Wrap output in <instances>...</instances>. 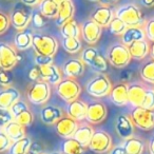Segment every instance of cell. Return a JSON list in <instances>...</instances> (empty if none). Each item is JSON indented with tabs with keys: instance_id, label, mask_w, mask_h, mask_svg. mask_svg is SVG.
<instances>
[{
	"instance_id": "cell-1",
	"label": "cell",
	"mask_w": 154,
	"mask_h": 154,
	"mask_svg": "<svg viewBox=\"0 0 154 154\" xmlns=\"http://www.w3.org/2000/svg\"><path fill=\"white\" fill-rule=\"evenodd\" d=\"M32 47L37 55L53 56L58 50V41L55 37L47 34H33Z\"/></svg>"
},
{
	"instance_id": "cell-2",
	"label": "cell",
	"mask_w": 154,
	"mask_h": 154,
	"mask_svg": "<svg viewBox=\"0 0 154 154\" xmlns=\"http://www.w3.org/2000/svg\"><path fill=\"white\" fill-rule=\"evenodd\" d=\"M115 17L119 18L128 28L143 26L145 24L141 12L134 5H125L115 11Z\"/></svg>"
},
{
	"instance_id": "cell-3",
	"label": "cell",
	"mask_w": 154,
	"mask_h": 154,
	"mask_svg": "<svg viewBox=\"0 0 154 154\" xmlns=\"http://www.w3.org/2000/svg\"><path fill=\"white\" fill-rule=\"evenodd\" d=\"M131 57L130 52L127 45L124 43L118 42L114 43L108 52V61L110 64L117 69H124L130 63Z\"/></svg>"
},
{
	"instance_id": "cell-4",
	"label": "cell",
	"mask_w": 154,
	"mask_h": 154,
	"mask_svg": "<svg viewBox=\"0 0 154 154\" xmlns=\"http://www.w3.org/2000/svg\"><path fill=\"white\" fill-rule=\"evenodd\" d=\"M51 96V86L45 80L34 82L26 92L29 101L33 105H43Z\"/></svg>"
},
{
	"instance_id": "cell-5",
	"label": "cell",
	"mask_w": 154,
	"mask_h": 154,
	"mask_svg": "<svg viewBox=\"0 0 154 154\" xmlns=\"http://www.w3.org/2000/svg\"><path fill=\"white\" fill-rule=\"evenodd\" d=\"M130 118L133 125L140 130L149 131L154 128V110L134 107L130 113Z\"/></svg>"
},
{
	"instance_id": "cell-6",
	"label": "cell",
	"mask_w": 154,
	"mask_h": 154,
	"mask_svg": "<svg viewBox=\"0 0 154 154\" xmlns=\"http://www.w3.org/2000/svg\"><path fill=\"white\" fill-rule=\"evenodd\" d=\"M112 84L110 79L105 74H98L96 77L92 78L90 82L87 84V92L91 96L101 98L107 95H110L112 90Z\"/></svg>"
},
{
	"instance_id": "cell-7",
	"label": "cell",
	"mask_w": 154,
	"mask_h": 154,
	"mask_svg": "<svg viewBox=\"0 0 154 154\" xmlns=\"http://www.w3.org/2000/svg\"><path fill=\"white\" fill-rule=\"evenodd\" d=\"M80 60L85 64L98 72H106L108 70V61L95 48H86L80 54Z\"/></svg>"
},
{
	"instance_id": "cell-8",
	"label": "cell",
	"mask_w": 154,
	"mask_h": 154,
	"mask_svg": "<svg viewBox=\"0 0 154 154\" xmlns=\"http://www.w3.org/2000/svg\"><path fill=\"white\" fill-rule=\"evenodd\" d=\"M56 91L60 98H62L66 103H71L78 98L82 92V87L76 80L72 78H66L56 86Z\"/></svg>"
},
{
	"instance_id": "cell-9",
	"label": "cell",
	"mask_w": 154,
	"mask_h": 154,
	"mask_svg": "<svg viewBox=\"0 0 154 154\" xmlns=\"http://www.w3.org/2000/svg\"><path fill=\"white\" fill-rule=\"evenodd\" d=\"M88 148L92 152L97 154H103L110 152L112 149V137L109 133L103 130L94 131Z\"/></svg>"
},
{
	"instance_id": "cell-10",
	"label": "cell",
	"mask_w": 154,
	"mask_h": 154,
	"mask_svg": "<svg viewBox=\"0 0 154 154\" xmlns=\"http://www.w3.org/2000/svg\"><path fill=\"white\" fill-rule=\"evenodd\" d=\"M31 16L32 13L29 11L26 5H23L22 2L17 3L10 15L11 26L18 31L24 30L31 23Z\"/></svg>"
},
{
	"instance_id": "cell-11",
	"label": "cell",
	"mask_w": 154,
	"mask_h": 154,
	"mask_svg": "<svg viewBox=\"0 0 154 154\" xmlns=\"http://www.w3.org/2000/svg\"><path fill=\"white\" fill-rule=\"evenodd\" d=\"M20 60L16 49L7 42H0V64L3 70H12Z\"/></svg>"
},
{
	"instance_id": "cell-12",
	"label": "cell",
	"mask_w": 154,
	"mask_h": 154,
	"mask_svg": "<svg viewBox=\"0 0 154 154\" xmlns=\"http://www.w3.org/2000/svg\"><path fill=\"white\" fill-rule=\"evenodd\" d=\"M80 30H82V39L86 41V43L90 45H95L100 38V35L103 33V28L91 19L86 20L80 26Z\"/></svg>"
},
{
	"instance_id": "cell-13",
	"label": "cell",
	"mask_w": 154,
	"mask_h": 154,
	"mask_svg": "<svg viewBox=\"0 0 154 154\" xmlns=\"http://www.w3.org/2000/svg\"><path fill=\"white\" fill-rule=\"evenodd\" d=\"M55 130L56 133L59 135L60 137L63 138H70L73 137L76 129L78 128V122H76L73 118L69 117V116H62L59 120L55 122Z\"/></svg>"
},
{
	"instance_id": "cell-14",
	"label": "cell",
	"mask_w": 154,
	"mask_h": 154,
	"mask_svg": "<svg viewBox=\"0 0 154 154\" xmlns=\"http://www.w3.org/2000/svg\"><path fill=\"white\" fill-rule=\"evenodd\" d=\"M107 116V108L103 103L93 101L88 105L86 119L89 124H99Z\"/></svg>"
},
{
	"instance_id": "cell-15",
	"label": "cell",
	"mask_w": 154,
	"mask_h": 154,
	"mask_svg": "<svg viewBox=\"0 0 154 154\" xmlns=\"http://www.w3.org/2000/svg\"><path fill=\"white\" fill-rule=\"evenodd\" d=\"M134 125L131 120L130 116L125 114H120L116 117L115 122V130L119 137L124 139L130 138L134 134Z\"/></svg>"
},
{
	"instance_id": "cell-16",
	"label": "cell",
	"mask_w": 154,
	"mask_h": 154,
	"mask_svg": "<svg viewBox=\"0 0 154 154\" xmlns=\"http://www.w3.org/2000/svg\"><path fill=\"white\" fill-rule=\"evenodd\" d=\"M115 17V14L112 11V9L107 5L98 7L92 14H91V20L97 23L101 28H108L111 23L112 19Z\"/></svg>"
},
{
	"instance_id": "cell-17",
	"label": "cell",
	"mask_w": 154,
	"mask_h": 154,
	"mask_svg": "<svg viewBox=\"0 0 154 154\" xmlns=\"http://www.w3.org/2000/svg\"><path fill=\"white\" fill-rule=\"evenodd\" d=\"M146 88L139 82H132L128 85V100L133 107H140L146 96Z\"/></svg>"
},
{
	"instance_id": "cell-18",
	"label": "cell",
	"mask_w": 154,
	"mask_h": 154,
	"mask_svg": "<svg viewBox=\"0 0 154 154\" xmlns=\"http://www.w3.org/2000/svg\"><path fill=\"white\" fill-rule=\"evenodd\" d=\"M87 110H88V103L77 98L69 103L66 113H68L69 117L73 118L76 122H82V120L86 119Z\"/></svg>"
},
{
	"instance_id": "cell-19",
	"label": "cell",
	"mask_w": 154,
	"mask_h": 154,
	"mask_svg": "<svg viewBox=\"0 0 154 154\" xmlns=\"http://www.w3.org/2000/svg\"><path fill=\"white\" fill-rule=\"evenodd\" d=\"M39 69H40L41 80H45L50 85H54V86H57L62 80L61 72L54 63L39 66Z\"/></svg>"
},
{
	"instance_id": "cell-20",
	"label": "cell",
	"mask_w": 154,
	"mask_h": 154,
	"mask_svg": "<svg viewBox=\"0 0 154 154\" xmlns=\"http://www.w3.org/2000/svg\"><path fill=\"white\" fill-rule=\"evenodd\" d=\"M110 98L111 101L115 106L122 107L129 103L128 100V85L125 82H119L112 87L110 92Z\"/></svg>"
},
{
	"instance_id": "cell-21",
	"label": "cell",
	"mask_w": 154,
	"mask_h": 154,
	"mask_svg": "<svg viewBox=\"0 0 154 154\" xmlns=\"http://www.w3.org/2000/svg\"><path fill=\"white\" fill-rule=\"evenodd\" d=\"M62 70L63 73L68 78H77V77H80L82 75H84L85 73V63L79 59L77 58H73V59L66 60L63 63L62 66Z\"/></svg>"
},
{
	"instance_id": "cell-22",
	"label": "cell",
	"mask_w": 154,
	"mask_h": 154,
	"mask_svg": "<svg viewBox=\"0 0 154 154\" xmlns=\"http://www.w3.org/2000/svg\"><path fill=\"white\" fill-rule=\"evenodd\" d=\"M18 99H20V92L14 87L1 89L0 90V109H10Z\"/></svg>"
},
{
	"instance_id": "cell-23",
	"label": "cell",
	"mask_w": 154,
	"mask_h": 154,
	"mask_svg": "<svg viewBox=\"0 0 154 154\" xmlns=\"http://www.w3.org/2000/svg\"><path fill=\"white\" fill-rule=\"evenodd\" d=\"M75 12V8L72 0H64L59 3V10H58L57 17L55 18V23L58 28L62 26L64 22L73 18Z\"/></svg>"
},
{
	"instance_id": "cell-24",
	"label": "cell",
	"mask_w": 154,
	"mask_h": 154,
	"mask_svg": "<svg viewBox=\"0 0 154 154\" xmlns=\"http://www.w3.org/2000/svg\"><path fill=\"white\" fill-rule=\"evenodd\" d=\"M62 115V110L56 106H45L40 111V118L45 125H54Z\"/></svg>"
},
{
	"instance_id": "cell-25",
	"label": "cell",
	"mask_w": 154,
	"mask_h": 154,
	"mask_svg": "<svg viewBox=\"0 0 154 154\" xmlns=\"http://www.w3.org/2000/svg\"><path fill=\"white\" fill-rule=\"evenodd\" d=\"M120 38H122V43L128 47L134 41L146 39V33L143 26H132V28H127Z\"/></svg>"
},
{
	"instance_id": "cell-26",
	"label": "cell",
	"mask_w": 154,
	"mask_h": 154,
	"mask_svg": "<svg viewBox=\"0 0 154 154\" xmlns=\"http://www.w3.org/2000/svg\"><path fill=\"white\" fill-rule=\"evenodd\" d=\"M129 52H130V55L133 59L136 60H143L146 56L149 54V49L150 45L149 43L146 41V39L143 40H138L134 41L131 45H128Z\"/></svg>"
},
{
	"instance_id": "cell-27",
	"label": "cell",
	"mask_w": 154,
	"mask_h": 154,
	"mask_svg": "<svg viewBox=\"0 0 154 154\" xmlns=\"http://www.w3.org/2000/svg\"><path fill=\"white\" fill-rule=\"evenodd\" d=\"M93 133H94V128H93L91 125L82 124V125H79L78 128L76 129L74 135H73V138L78 140L82 145H84L85 147H88Z\"/></svg>"
},
{
	"instance_id": "cell-28",
	"label": "cell",
	"mask_w": 154,
	"mask_h": 154,
	"mask_svg": "<svg viewBox=\"0 0 154 154\" xmlns=\"http://www.w3.org/2000/svg\"><path fill=\"white\" fill-rule=\"evenodd\" d=\"M3 132L10 137L12 141H16L18 139L22 138V137L26 136V127L21 126L20 124H18L17 122L13 120V122H9L5 127L2 128Z\"/></svg>"
},
{
	"instance_id": "cell-29",
	"label": "cell",
	"mask_w": 154,
	"mask_h": 154,
	"mask_svg": "<svg viewBox=\"0 0 154 154\" xmlns=\"http://www.w3.org/2000/svg\"><path fill=\"white\" fill-rule=\"evenodd\" d=\"M87 147L76 140L73 137L66 138L61 143V153L62 154H84Z\"/></svg>"
},
{
	"instance_id": "cell-30",
	"label": "cell",
	"mask_w": 154,
	"mask_h": 154,
	"mask_svg": "<svg viewBox=\"0 0 154 154\" xmlns=\"http://www.w3.org/2000/svg\"><path fill=\"white\" fill-rule=\"evenodd\" d=\"M38 11L48 19H55L57 17L58 10H59V3L55 0H41V2L38 5Z\"/></svg>"
},
{
	"instance_id": "cell-31",
	"label": "cell",
	"mask_w": 154,
	"mask_h": 154,
	"mask_svg": "<svg viewBox=\"0 0 154 154\" xmlns=\"http://www.w3.org/2000/svg\"><path fill=\"white\" fill-rule=\"evenodd\" d=\"M60 33L62 37H71V38H79L82 36L80 26L77 23L74 18H71L60 26Z\"/></svg>"
},
{
	"instance_id": "cell-32",
	"label": "cell",
	"mask_w": 154,
	"mask_h": 154,
	"mask_svg": "<svg viewBox=\"0 0 154 154\" xmlns=\"http://www.w3.org/2000/svg\"><path fill=\"white\" fill-rule=\"evenodd\" d=\"M32 32L26 30V29L22 31H18V33L15 35V38H14V45H15L16 49L19 51H24V50L32 47Z\"/></svg>"
},
{
	"instance_id": "cell-33",
	"label": "cell",
	"mask_w": 154,
	"mask_h": 154,
	"mask_svg": "<svg viewBox=\"0 0 154 154\" xmlns=\"http://www.w3.org/2000/svg\"><path fill=\"white\" fill-rule=\"evenodd\" d=\"M122 147L128 154H143L145 150V143L138 137H130L125 139Z\"/></svg>"
},
{
	"instance_id": "cell-34",
	"label": "cell",
	"mask_w": 154,
	"mask_h": 154,
	"mask_svg": "<svg viewBox=\"0 0 154 154\" xmlns=\"http://www.w3.org/2000/svg\"><path fill=\"white\" fill-rule=\"evenodd\" d=\"M31 143L32 140L29 136H24L18 140L13 141L9 149V154H26Z\"/></svg>"
},
{
	"instance_id": "cell-35",
	"label": "cell",
	"mask_w": 154,
	"mask_h": 154,
	"mask_svg": "<svg viewBox=\"0 0 154 154\" xmlns=\"http://www.w3.org/2000/svg\"><path fill=\"white\" fill-rule=\"evenodd\" d=\"M140 77L146 82L154 85V59L150 58L140 68Z\"/></svg>"
},
{
	"instance_id": "cell-36",
	"label": "cell",
	"mask_w": 154,
	"mask_h": 154,
	"mask_svg": "<svg viewBox=\"0 0 154 154\" xmlns=\"http://www.w3.org/2000/svg\"><path fill=\"white\" fill-rule=\"evenodd\" d=\"M61 45L69 54H76L82 50V42H80L79 38L62 37Z\"/></svg>"
},
{
	"instance_id": "cell-37",
	"label": "cell",
	"mask_w": 154,
	"mask_h": 154,
	"mask_svg": "<svg viewBox=\"0 0 154 154\" xmlns=\"http://www.w3.org/2000/svg\"><path fill=\"white\" fill-rule=\"evenodd\" d=\"M108 28H109L111 34L115 35V36H122V35L125 33V31L127 30L128 26H127L126 24H125L124 22L119 19V18L114 17Z\"/></svg>"
},
{
	"instance_id": "cell-38",
	"label": "cell",
	"mask_w": 154,
	"mask_h": 154,
	"mask_svg": "<svg viewBox=\"0 0 154 154\" xmlns=\"http://www.w3.org/2000/svg\"><path fill=\"white\" fill-rule=\"evenodd\" d=\"M14 120L26 128V127L31 126V125L33 124L34 116H33L32 112L30 111V109H26V110H24V111H22L21 113L18 114L17 116H15Z\"/></svg>"
},
{
	"instance_id": "cell-39",
	"label": "cell",
	"mask_w": 154,
	"mask_h": 154,
	"mask_svg": "<svg viewBox=\"0 0 154 154\" xmlns=\"http://www.w3.org/2000/svg\"><path fill=\"white\" fill-rule=\"evenodd\" d=\"M48 18H45L39 11H33L31 16V23L34 29H41L47 24Z\"/></svg>"
},
{
	"instance_id": "cell-40",
	"label": "cell",
	"mask_w": 154,
	"mask_h": 154,
	"mask_svg": "<svg viewBox=\"0 0 154 154\" xmlns=\"http://www.w3.org/2000/svg\"><path fill=\"white\" fill-rule=\"evenodd\" d=\"M14 82V75L11 70L0 69V86L3 88L11 87Z\"/></svg>"
},
{
	"instance_id": "cell-41",
	"label": "cell",
	"mask_w": 154,
	"mask_h": 154,
	"mask_svg": "<svg viewBox=\"0 0 154 154\" xmlns=\"http://www.w3.org/2000/svg\"><path fill=\"white\" fill-rule=\"evenodd\" d=\"M140 107L149 110H154V88L147 89L145 99H143V103Z\"/></svg>"
},
{
	"instance_id": "cell-42",
	"label": "cell",
	"mask_w": 154,
	"mask_h": 154,
	"mask_svg": "<svg viewBox=\"0 0 154 154\" xmlns=\"http://www.w3.org/2000/svg\"><path fill=\"white\" fill-rule=\"evenodd\" d=\"M14 116L10 109H0V128L7 126L9 122H13Z\"/></svg>"
},
{
	"instance_id": "cell-43",
	"label": "cell",
	"mask_w": 154,
	"mask_h": 154,
	"mask_svg": "<svg viewBox=\"0 0 154 154\" xmlns=\"http://www.w3.org/2000/svg\"><path fill=\"white\" fill-rule=\"evenodd\" d=\"M12 143L13 141L10 139V137L3 132V130H0V153L9 151Z\"/></svg>"
},
{
	"instance_id": "cell-44",
	"label": "cell",
	"mask_w": 154,
	"mask_h": 154,
	"mask_svg": "<svg viewBox=\"0 0 154 154\" xmlns=\"http://www.w3.org/2000/svg\"><path fill=\"white\" fill-rule=\"evenodd\" d=\"M26 109H29V106L26 105V101L18 99V100L16 101V103H14V105L10 108V111L12 112L13 116L15 117V116H17L18 114L21 113L22 111H24V110H26Z\"/></svg>"
},
{
	"instance_id": "cell-45",
	"label": "cell",
	"mask_w": 154,
	"mask_h": 154,
	"mask_svg": "<svg viewBox=\"0 0 154 154\" xmlns=\"http://www.w3.org/2000/svg\"><path fill=\"white\" fill-rule=\"evenodd\" d=\"M143 30H145L146 33V38H148L150 41L154 42V17L146 22Z\"/></svg>"
},
{
	"instance_id": "cell-46",
	"label": "cell",
	"mask_w": 154,
	"mask_h": 154,
	"mask_svg": "<svg viewBox=\"0 0 154 154\" xmlns=\"http://www.w3.org/2000/svg\"><path fill=\"white\" fill-rule=\"evenodd\" d=\"M11 21H10V16H8L3 12H0V35L5 33L9 29Z\"/></svg>"
},
{
	"instance_id": "cell-47",
	"label": "cell",
	"mask_w": 154,
	"mask_h": 154,
	"mask_svg": "<svg viewBox=\"0 0 154 154\" xmlns=\"http://www.w3.org/2000/svg\"><path fill=\"white\" fill-rule=\"evenodd\" d=\"M35 62L36 66H49L53 63V56H45V55H37L35 56Z\"/></svg>"
},
{
	"instance_id": "cell-48",
	"label": "cell",
	"mask_w": 154,
	"mask_h": 154,
	"mask_svg": "<svg viewBox=\"0 0 154 154\" xmlns=\"http://www.w3.org/2000/svg\"><path fill=\"white\" fill-rule=\"evenodd\" d=\"M43 153H45V150H43L42 145L40 143H38V141H32L26 154H43Z\"/></svg>"
},
{
	"instance_id": "cell-49",
	"label": "cell",
	"mask_w": 154,
	"mask_h": 154,
	"mask_svg": "<svg viewBox=\"0 0 154 154\" xmlns=\"http://www.w3.org/2000/svg\"><path fill=\"white\" fill-rule=\"evenodd\" d=\"M29 77H30V79L33 80V82H37V80H40L41 79V76H40V69H39L38 66H35L29 71Z\"/></svg>"
},
{
	"instance_id": "cell-50",
	"label": "cell",
	"mask_w": 154,
	"mask_h": 154,
	"mask_svg": "<svg viewBox=\"0 0 154 154\" xmlns=\"http://www.w3.org/2000/svg\"><path fill=\"white\" fill-rule=\"evenodd\" d=\"M132 74H133V72L131 70H129V69H124V70H122V72H120V74H119L120 80L126 84V82L130 79L131 77H132Z\"/></svg>"
},
{
	"instance_id": "cell-51",
	"label": "cell",
	"mask_w": 154,
	"mask_h": 154,
	"mask_svg": "<svg viewBox=\"0 0 154 154\" xmlns=\"http://www.w3.org/2000/svg\"><path fill=\"white\" fill-rule=\"evenodd\" d=\"M110 154H128L126 152V150L124 149L122 145H119V146H116L114 147L113 149L110 150Z\"/></svg>"
},
{
	"instance_id": "cell-52",
	"label": "cell",
	"mask_w": 154,
	"mask_h": 154,
	"mask_svg": "<svg viewBox=\"0 0 154 154\" xmlns=\"http://www.w3.org/2000/svg\"><path fill=\"white\" fill-rule=\"evenodd\" d=\"M26 7H36L41 2V0H20Z\"/></svg>"
},
{
	"instance_id": "cell-53",
	"label": "cell",
	"mask_w": 154,
	"mask_h": 154,
	"mask_svg": "<svg viewBox=\"0 0 154 154\" xmlns=\"http://www.w3.org/2000/svg\"><path fill=\"white\" fill-rule=\"evenodd\" d=\"M99 2L101 3L103 5H107V7H109V5H115L116 2H118L119 0H98Z\"/></svg>"
},
{
	"instance_id": "cell-54",
	"label": "cell",
	"mask_w": 154,
	"mask_h": 154,
	"mask_svg": "<svg viewBox=\"0 0 154 154\" xmlns=\"http://www.w3.org/2000/svg\"><path fill=\"white\" fill-rule=\"evenodd\" d=\"M148 149H149L150 154H154V136L150 139L149 143H148Z\"/></svg>"
},
{
	"instance_id": "cell-55",
	"label": "cell",
	"mask_w": 154,
	"mask_h": 154,
	"mask_svg": "<svg viewBox=\"0 0 154 154\" xmlns=\"http://www.w3.org/2000/svg\"><path fill=\"white\" fill-rule=\"evenodd\" d=\"M141 3H143L146 8L154 7V0H141Z\"/></svg>"
},
{
	"instance_id": "cell-56",
	"label": "cell",
	"mask_w": 154,
	"mask_h": 154,
	"mask_svg": "<svg viewBox=\"0 0 154 154\" xmlns=\"http://www.w3.org/2000/svg\"><path fill=\"white\" fill-rule=\"evenodd\" d=\"M149 55L152 59H154V42H152V45H150V49H149Z\"/></svg>"
},
{
	"instance_id": "cell-57",
	"label": "cell",
	"mask_w": 154,
	"mask_h": 154,
	"mask_svg": "<svg viewBox=\"0 0 154 154\" xmlns=\"http://www.w3.org/2000/svg\"><path fill=\"white\" fill-rule=\"evenodd\" d=\"M55 1L57 3H60V2H62V1H64V0H55Z\"/></svg>"
},
{
	"instance_id": "cell-58",
	"label": "cell",
	"mask_w": 154,
	"mask_h": 154,
	"mask_svg": "<svg viewBox=\"0 0 154 154\" xmlns=\"http://www.w3.org/2000/svg\"><path fill=\"white\" fill-rule=\"evenodd\" d=\"M50 154H62V153H60V152H53V153H50Z\"/></svg>"
},
{
	"instance_id": "cell-59",
	"label": "cell",
	"mask_w": 154,
	"mask_h": 154,
	"mask_svg": "<svg viewBox=\"0 0 154 154\" xmlns=\"http://www.w3.org/2000/svg\"><path fill=\"white\" fill-rule=\"evenodd\" d=\"M89 1H91V2H94V1H98V0H89Z\"/></svg>"
},
{
	"instance_id": "cell-60",
	"label": "cell",
	"mask_w": 154,
	"mask_h": 154,
	"mask_svg": "<svg viewBox=\"0 0 154 154\" xmlns=\"http://www.w3.org/2000/svg\"><path fill=\"white\" fill-rule=\"evenodd\" d=\"M0 69H1V64H0Z\"/></svg>"
}]
</instances>
